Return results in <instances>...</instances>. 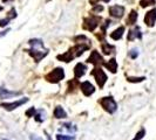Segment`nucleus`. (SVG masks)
Masks as SVG:
<instances>
[{
	"mask_svg": "<svg viewBox=\"0 0 156 140\" xmlns=\"http://www.w3.org/2000/svg\"><path fill=\"white\" fill-rule=\"evenodd\" d=\"M89 49V47L85 45V43H76L74 47H72L68 49V52L63 53V54H60L56 56V58L59 61H63V62L68 63L70 61H73L75 57H79L80 55H82L86 50Z\"/></svg>",
	"mask_w": 156,
	"mask_h": 140,
	"instance_id": "1",
	"label": "nucleus"
},
{
	"mask_svg": "<svg viewBox=\"0 0 156 140\" xmlns=\"http://www.w3.org/2000/svg\"><path fill=\"white\" fill-rule=\"evenodd\" d=\"M99 104L102 106V109L105 110L106 112H108L109 115L115 113L117 110V104L115 99L112 96H107V97H102L101 99L99 101Z\"/></svg>",
	"mask_w": 156,
	"mask_h": 140,
	"instance_id": "2",
	"label": "nucleus"
},
{
	"mask_svg": "<svg viewBox=\"0 0 156 140\" xmlns=\"http://www.w3.org/2000/svg\"><path fill=\"white\" fill-rule=\"evenodd\" d=\"M90 75L94 76L95 78V81H96V84L100 86V89H102L105 84H106V82H107V75H106V72L102 70L101 67H95L92 71H90Z\"/></svg>",
	"mask_w": 156,
	"mask_h": 140,
	"instance_id": "3",
	"label": "nucleus"
},
{
	"mask_svg": "<svg viewBox=\"0 0 156 140\" xmlns=\"http://www.w3.org/2000/svg\"><path fill=\"white\" fill-rule=\"evenodd\" d=\"M45 78L49 83H59L60 81H62L65 78V70L62 68H55L51 72H48L45 76Z\"/></svg>",
	"mask_w": 156,
	"mask_h": 140,
	"instance_id": "4",
	"label": "nucleus"
},
{
	"mask_svg": "<svg viewBox=\"0 0 156 140\" xmlns=\"http://www.w3.org/2000/svg\"><path fill=\"white\" fill-rule=\"evenodd\" d=\"M101 21V18L98 15H89L83 20V28L87 31L94 32L96 29V27L99 26V23Z\"/></svg>",
	"mask_w": 156,
	"mask_h": 140,
	"instance_id": "5",
	"label": "nucleus"
},
{
	"mask_svg": "<svg viewBox=\"0 0 156 140\" xmlns=\"http://www.w3.org/2000/svg\"><path fill=\"white\" fill-rule=\"evenodd\" d=\"M27 102H28V98H27V97H23L21 99H18V101L12 102V103H1L0 106H1L2 109H5L6 111H13V110L18 109L19 106L26 104Z\"/></svg>",
	"mask_w": 156,
	"mask_h": 140,
	"instance_id": "6",
	"label": "nucleus"
},
{
	"mask_svg": "<svg viewBox=\"0 0 156 140\" xmlns=\"http://www.w3.org/2000/svg\"><path fill=\"white\" fill-rule=\"evenodd\" d=\"M87 63H92L95 67H99V65L105 63V60H103V57L100 55V53L98 50H93L89 55V57L87 58Z\"/></svg>",
	"mask_w": 156,
	"mask_h": 140,
	"instance_id": "7",
	"label": "nucleus"
},
{
	"mask_svg": "<svg viewBox=\"0 0 156 140\" xmlns=\"http://www.w3.org/2000/svg\"><path fill=\"white\" fill-rule=\"evenodd\" d=\"M25 52H27L28 54L31 55L37 63H39L44 57H46L47 55H48V50H47V49L42 52V50H38V49H33V48H31V49H26Z\"/></svg>",
	"mask_w": 156,
	"mask_h": 140,
	"instance_id": "8",
	"label": "nucleus"
},
{
	"mask_svg": "<svg viewBox=\"0 0 156 140\" xmlns=\"http://www.w3.org/2000/svg\"><path fill=\"white\" fill-rule=\"evenodd\" d=\"M108 11H109L110 16H113L115 19H121L123 16V14H125L126 8L122 5H113V6H110Z\"/></svg>",
	"mask_w": 156,
	"mask_h": 140,
	"instance_id": "9",
	"label": "nucleus"
},
{
	"mask_svg": "<svg viewBox=\"0 0 156 140\" xmlns=\"http://www.w3.org/2000/svg\"><path fill=\"white\" fill-rule=\"evenodd\" d=\"M79 86H80L81 91H82V93H83L86 97H89V96H92V95L95 92V86H94L89 81H85V82L80 83Z\"/></svg>",
	"mask_w": 156,
	"mask_h": 140,
	"instance_id": "10",
	"label": "nucleus"
},
{
	"mask_svg": "<svg viewBox=\"0 0 156 140\" xmlns=\"http://www.w3.org/2000/svg\"><path fill=\"white\" fill-rule=\"evenodd\" d=\"M20 95H21V91H9L4 86H0V99H8V98L20 96Z\"/></svg>",
	"mask_w": 156,
	"mask_h": 140,
	"instance_id": "11",
	"label": "nucleus"
},
{
	"mask_svg": "<svg viewBox=\"0 0 156 140\" xmlns=\"http://www.w3.org/2000/svg\"><path fill=\"white\" fill-rule=\"evenodd\" d=\"M155 22H156V8H153L149 12H147V14L144 15V23L148 27H154Z\"/></svg>",
	"mask_w": 156,
	"mask_h": 140,
	"instance_id": "12",
	"label": "nucleus"
},
{
	"mask_svg": "<svg viewBox=\"0 0 156 140\" xmlns=\"http://www.w3.org/2000/svg\"><path fill=\"white\" fill-rule=\"evenodd\" d=\"M135 39H139V40L142 39V33H141V28L139 26L132 28L130 31L128 32V35H127V40L128 41H133Z\"/></svg>",
	"mask_w": 156,
	"mask_h": 140,
	"instance_id": "13",
	"label": "nucleus"
},
{
	"mask_svg": "<svg viewBox=\"0 0 156 140\" xmlns=\"http://www.w3.org/2000/svg\"><path fill=\"white\" fill-rule=\"evenodd\" d=\"M86 70H87L86 64L79 62L78 64L75 65V68H74V76H75V79L82 77V76L86 74Z\"/></svg>",
	"mask_w": 156,
	"mask_h": 140,
	"instance_id": "14",
	"label": "nucleus"
},
{
	"mask_svg": "<svg viewBox=\"0 0 156 140\" xmlns=\"http://www.w3.org/2000/svg\"><path fill=\"white\" fill-rule=\"evenodd\" d=\"M103 65L107 68V69L109 70L112 74H116L117 71V61L115 57H113V58H110L109 61H107V62L103 63Z\"/></svg>",
	"mask_w": 156,
	"mask_h": 140,
	"instance_id": "15",
	"label": "nucleus"
},
{
	"mask_svg": "<svg viewBox=\"0 0 156 140\" xmlns=\"http://www.w3.org/2000/svg\"><path fill=\"white\" fill-rule=\"evenodd\" d=\"M123 33H125V27H123V26H120V27L116 28L113 33H110V39L115 40V41H119V40L122 39Z\"/></svg>",
	"mask_w": 156,
	"mask_h": 140,
	"instance_id": "16",
	"label": "nucleus"
},
{
	"mask_svg": "<svg viewBox=\"0 0 156 140\" xmlns=\"http://www.w3.org/2000/svg\"><path fill=\"white\" fill-rule=\"evenodd\" d=\"M54 117L56 119H63V118H66L67 117V112L63 110L62 106H56L54 109Z\"/></svg>",
	"mask_w": 156,
	"mask_h": 140,
	"instance_id": "17",
	"label": "nucleus"
},
{
	"mask_svg": "<svg viewBox=\"0 0 156 140\" xmlns=\"http://www.w3.org/2000/svg\"><path fill=\"white\" fill-rule=\"evenodd\" d=\"M101 49L105 55H109V54L115 53V47L109 45V43H107V42H103V43H102Z\"/></svg>",
	"mask_w": 156,
	"mask_h": 140,
	"instance_id": "18",
	"label": "nucleus"
},
{
	"mask_svg": "<svg viewBox=\"0 0 156 140\" xmlns=\"http://www.w3.org/2000/svg\"><path fill=\"white\" fill-rule=\"evenodd\" d=\"M137 18H139V14L135 9H132L130 13L128 14V18H127V23L128 25H135L136 21H137Z\"/></svg>",
	"mask_w": 156,
	"mask_h": 140,
	"instance_id": "19",
	"label": "nucleus"
},
{
	"mask_svg": "<svg viewBox=\"0 0 156 140\" xmlns=\"http://www.w3.org/2000/svg\"><path fill=\"white\" fill-rule=\"evenodd\" d=\"M30 46L33 49H38V48H44V41L41 39H31L28 41Z\"/></svg>",
	"mask_w": 156,
	"mask_h": 140,
	"instance_id": "20",
	"label": "nucleus"
},
{
	"mask_svg": "<svg viewBox=\"0 0 156 140\" xmlns=\"http://www.w3.org/2000/svg\"><path fill=\"white\" fill-rule=\"evenodd\" d=\"M34 119H35L38 123H42V122L46 119V112L42 109L38 110V111L35 112V115H34Z\"/></svg>",
	"mask_w": 156,
	"mask_h": 140,
	"instance_id": "21",
	"label": "nucleus"
},
{
	"mask_svg": "<svg viewBox=\"0 0 156 140\" xmlns=\"http://www.w3.org/2000/svg\"><path fill=\"white\" fill-rule=\"evenodd\" d=\"M62 127L63 128H66L69 133L76 132V126H75V125H73L72 123H65V124H62Z\"/></svg>",
	"mask_w": 156,
	"mask_h": 140,
	"instance_id": "22",
	"label": "nucleus"
},
{
	"mask_svg": "<svg viewBox=\"0 0 156 140\" xmlns=\"http://www.w3.org/2000/svg\"><path fill=\"white\" fill-rule=\"evenodd\" d=\"M156 0H140V5L141 7H147V6H153L155 5Z\"/></svg>",
	"mask_w": 156,
	"mask_h": 140,
	"instance_id": "23",
	"label": "nucleus"
},
{
	"mask_svg": "<svg viewBox=\"0 0 156 140\" xmlns=\"http://www.w3.org/2000/svg\"><path fill=\"white\" fill-rule=\"evenodd\" d=\"M144 135H146V130H144V128H141L140 131L135 134V137H134L133 140H142L144 138Z\"/></svg>",
	"mask_w": 156,
	"mask_h": 140,
	"instance_id": "24",
	"label": "nucleus"
},
{
	"mask_svg": "<svg viewBox=\"0 0 156 140\" xmlns=\"http://www.w3.org/2000/svg\"><path fill=\"white\" fill-rule=\"evenodd\" d=\"M56 140H75V137L66 134H56Z\"/></svg>",
	"mask_w": 156,
	"mask_h": 140,
	"instance_id": "25",
	"label": "nucleus"
},
{
	"mask_svg": "<svg viewBox=\"0 0 156 140\" xmlns=\"http://www.w3.org/2000/svg\"><path fill=\"white\" fill-rule=\"evenodd\" d=\"M128 55H129V57L133 58V60L137 58V56H139V49H137V48H132L130 52H128Z\"/></svg>",
	"mask_w": 156,
	"mask_h": 140,
	"instance_id": "26",
	"label": "nucleus"
},
{
	"mask_svg": "<svg viewBox=\"0 0 156 140\" xmlns=\"http://www.w3.org/2000/svg\"><path fill=\"white\" fill-rule=\"evenodd\" d=\"M144 79L146 77H127V81L132 83H140V82H143Z\"/></svg>",
	"mask_w": 156,
	"mask_h": 140,
	"instance_id": "27",
	"label": "nucleus"
},
{
	"mask_svg": "<svg viewBox=\"0 0 156 140\" xmlns=\"http://www.w3.org/2000/svg\"><path fill=\"white\" fill-rule=\"evenodd\" d=\"M11 20H12V19L8 18V16L7 18H4V19H0V27H6Z\"/></svg>",
	"mask_w": 156,
	"mask_h": 140,
	"instance_id": "28",
	"label": "nucleus"
},
{
	"mask_svg": "<svg viewBox=\"0 0 156 140\" xmlns=\"http://www.w3.org/2000/svg\"><path fill=\"white\" fill-rule=\"evenodd\" d=\"M35 112H37V110L34 109V108H31L30 110H27V111H26V116L27 117H34Z\"/></svg>",
	"mask_w": 156,
	"mask_h": 140,
	"instance_id": "29",
	"label": "nucleus"
},
{
	"mask_svg": "<svg viewBox=\"0 0 156 140\" xmlns=\"http://www.w3.org/2000/svg\"><path fill=\"white\" fill-rule=\"evenodd\" d=\"M93 11L94 12H101V11H103V6H101V5H95Z\"/></svg>",
	"mask_w": 156,
	"mask_h": 140,
	"instance_id": "30",
	"label": "nucleus"
},
{
	"mask_svg": "<svg viewBox=\"0 0 156 140\" xmlns=\"http://www.w3.org/2000/svg\"><path fill=\"white\" fill-rule=\"evenodd\" d=\"M30 139L31 140H44V139H41L40 137H38V135H35V134H31V135H30Z\"/></svg>",
	"mask_w": 156,
	"mask_h": 140,
	"instance_id": "31",
	"label": "nucleus"
},
{
	"mask_svg": "<svg viewBox=\"0 0 156 140\" xmlns=\"http://www.w3.org/2000/svg\"><path fill=\"white\" fill-rule=\"evenodd\" d=\"M9 31H11V29H9V28H7L6 31H4L2 33H0V36H4V35H6V34H7V33H8Z\"/></svg>",
	"mask_w": 156,
	"mask_h": 140,
	"instance_id": "32",
	"label": "nucleus"
},
{
	"mask_svg": "<svg viewBox=\"0 0 156 140\" xmlns=\"http://www.w3.org/2000/svg\"><path fill=\"white\" fill-rule=\"evenodd\" d=\"M101 1H103V2H109L110 0H101Z\"/></svg>",
	"mask_w": 156,
	"mask_h": 140,
	"instance_id": "33",
	"label": "nucleus"
},
{
	"mask_svg": "<svg viewBox=\"0 0 156 140\" xmlns=\"http://www.w3.org/2000/svg\"><path fill=\"white\" fill-rule=\"evenodd\" d=\"M4 2H8V1H13V0H2Z\"/></svg>",
	"mask_w": 156,
	"mask_h": 140,
	"instance_id": "34",
	"label": "nucleus"
},
{
	"mask_svg": "<svg viewBox=\"0 0 156 140\" xmlns=\"http://www.w3.org/2000/svg\"><path fill=\"white\" fill-rule=\"evenodd\" d=\"M0 11H2V7H1V6H0Z\"/></svg>",
	"mask_w": 156,
	"mask_h": 140,
	"instance_id": "35",
	"label": "nucleus"
},
{
	"mask_svg": "<svg viewBox=\"0 0 156 140\" xmlns=\"http://www.w3.org/2000/svg\"><path fill=\"white\" fill-rule=\"evenodd\" d=\"M2 140H7V139H2Z\"/></svg>",
	"mask_w": 156,
	"mask_h": 140,
	"instance_id": "36",
	"label": "nucleus"
}]
</instances>
